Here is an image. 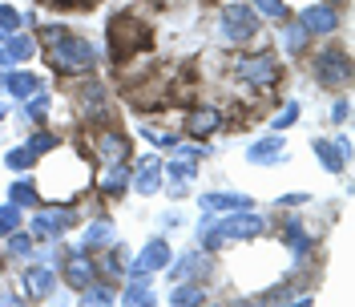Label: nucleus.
Masks as SVG:
<instances>
[{"label": "nucleus", "instance_id": "obj_1", "mask_svg": "<svg viewBox=\"0 0 355 307\" xmlns=\"http://www.w3.org/2000/svg\"><path fill=\"white\" fill-rule=\"evenodd\" d=\"M41 37L49 41V57H53L57 73L73 77V73H89V69L97 65V44H89L85 37H73L61 24H49Z\"/></svg>", "mask_w": 355, "mask_h": 307}, {"label": "nucleus", "instance_id": "obj_2", "mask_svg": "<svg viewBox=\"0 0 355 307\" xmlns=\"http://www.w3.org/2000/svg\"><path fill=\"white\" fill-rule=\"evenodd\" d=\"M266 231L263 215H250V210H230L222 222H206L202 226V247L206 251H218L226 242H243V239H259Z\"/></svg>", "mask_w": 355, "mask_h": 307}, {"label": "nucleus", "instance_id": "obj_3", "mask_svg": "<svg viewBox=\"0 0 355 307\" xmlns=\"http://www.w3.org/2000/svg\"><path fill=\"white\" fill-rule=\"evenodd\" d=\"M105 37H110V53L117 57V61L150 44V33L141 28V21H133V13H117V17H110Z\"/></svg>", "mask_w": 355, "mask_h": 307}, {"label": "nucleus", "instance_id": "obj_4", "mask_svg": "<svg viewBox=\"0 0 355 307\" xmlns=\"http://www.w3.org/2000/svg\"><path fill=\"white\" fill-rule=\"evenodd\" d=\"M234 77L246 81V85H254V89H270L279 81V61L270 53H246V57L234 61Z\"/></svg>", "mask_w": 355, "mask_h": 307}, {"label": "nucleus", "instance_id": "obj_5", "mask_svg": "<svg viewBox=\"0 0 355 307\" xmlns=\"http://www.w3.org/2000/svg\"><path fill=\"white\" fill-rule=\"evenodd\" d=\"M259 33V13L250 4H226L222 8V37L230 44H246Z\"/></svg>", "mask_w": 355, "mask_h": 307}, {"label": "nucleus", "instance_id": "obj_6", "mask_svg": "<svg viewBox=\"0 0 355 307\" xmlns=\"http://www.w3.org/2000/svg\"><path fill=\"white\" fill-rule=\"evenodd\" d=\"M315 77H319V85L343 89L347 81H352V61H347V53L335 49V44H327V49L315 57Z\"/></svg>", "mask_w": 355, "mask_h": 307}, {"label": "nucleus", "instance_id": "obj_7", "mask_svg": "<svg viewBox=\"0 0 355 307\" xmlns=\"http://www.w3.org/2000/svg\"><path fill=\"white\" fill-rule=\"evenodd\" d=\"M69 226H73V210L69 206H37L33 215V239H61Z\"/></svg>", "mask_w": 355, "mask_h": 307}, {"label": "nucleus", "instance_id": "obj_8", "mask_svg": "<svg viewBox=\"0 0 355 307\" xmlns=\"http://www.w3.org/2000/svg\"><path fill=\"white\" fill-rule=\"evenodd\" d=\"M166 263H170V242L154 239V242H146V247H141V255L130 263L125 275H130V279H150L154 271H166Z\"/></svg>", "mask_w": 355, "mask_h": 307}, {"label": "nucleus", "instance_id": "obj_9", "mask_svg": "<svg viewBox=\"0 0 355 307\" xmlns=\"http://www.w3.org/2000/svg\"><path fill=\"white\" fill-rule=\"evenodd\" d=\"M93 150H97V158H101V166H113V162H125V158H130L133 142L121 130H97Z\"/></svg>", "mask_w": 355, "mask_h": 307}, {"label": "nucleus", "instance_id": "obj_10", "mask_svg": "<svg viewBox=\"0 0 355 307\" xmlns=\"http://www.w3.org/2000/svg\"><path fill=\"white\" fill-rule=\"evenodd\" d=\"M77 106H81V113H85V117L101 122V117L110 113V97H105V85H101L97 77H85V81L77 85Z\"/></svg>", "mask_w": 355, "mask_h": 307}, {"label": "nucleus", "instance_id": "obj_11", "mask_svg": "<svg viewBox=\"0 0 355 307\" xmlns=\"http://www.w3.org/2000/svg\"><path fill=\"white\" fill-rule=\"evenodd\" d=\"M299 24L307 28V37H327V33H335L339 17H335L331 4H311V8L299 13Z\"/></svg>", "mask_w": 355, "mask_h": 307}, {"label": "nucleus", "instance_id": "obj_12", "mask_svg": "<svg viewBox=\"0 0 355 307\" xmlns=\"http://www.w3.org/2000/svg\"><path fill=\"white\" fill-rule=\"evenodd\" d=\"M130 182H133L137 194H154L157 186H162V162H157V158H141L130 170Z\"/></svg>", "mask_w": 355, "mask_h": 307}, {"label": "nucleus", "instance_id": "obj_13", "mask_svg": "<svg viewBox=\"0 0 355 307\" xmlns=\"http://www.w3.org/2000/svg\"><path fill=\"white\" fill-rule=\"evenodd\" d=\"M198 206L206 210V215H230V210H250L254 202L246 194H202Z\"/></svg>", "mask_w": 355, "mask_h": 307}, {"label": "nucleus", "instance_id": "obj_14", "mask_svg": "<svg viewBox=\"0 0 355 307\" xmlns=\"http://www.w3.org/2000/svg\"><path fill=\"white\" fill-rule=\"evenodd\" d=\"M218 126H222V113L214 110V106H198V110L186 117V133H190V138H210Z\"/></svg>", "mask_w": 355, "mask_h": 307}, {"label": "nucleus", "instance_id": "obj_15", "mask_svg": "<svg viewBox=\"0 0 355 307\" xmlns=\"http://www.w3.org/2000/svg\"><path fill=\"white\" fill-rule=\"evenodd\" d=\"M93 275H97V271H93V263H89L85 255H69L65 259V283L73 287V291H85V287L93 283Z\"/></svg>", "mask_w": 355, "mask_h": 307}, {"label": "nucleus", "instance_id": "obj_16", "mask_svg": "<svg viewBox=\"0 0 355 307\" xmlns=\"http://www.w3.org/2000/svg\"><path fill=\"white\" fill-rule=\"evenodd\" d=\"M0 85L8 89L12 97H33V93H41L44 81L37 77V73H24V69H17V73H4V81Z\"/></svg>", "mask_w": 355, "mask_h": 307}, {"label": "nucleus", "instance_id": "obj_17", "mask_svg": "<svg viewBox=\"0 0 355 307\" xmlns=\"http://www.w3.org/2000/svg\"><path fill=\"white\" fill-rule=\"evenodd\" d=\"M53 287H57V275H53V271H49L44 263H33L28 271H24V291H28V295L44 299V295H49Z\"/></svg>", "mask_w": 355, "mask_h": 307}, {"label": "nucleus", "instance_id": "obj_18", "mask_svg": "<svg viewBox=\"0 0 355 307\" xmlns=\"http://www.w3.org/2000/svg\"><path fill=\"white\" fill-rule=\"evenodd\" d=\"M125 186H130V170H125V162H113V166H105V174L97 178V190L101 194H125Z\"/></svg>", "mask_w": 355, "mask_h": 307}, {"label": "nucleus", "instance_id": "obj_19", "mask_svg": "<svg viewBox=\"0 0 355 307\" xmlns=\"http://www.w3.org/2000/svg\"><path fill=\"white\" fill-rule=\"evenodd\" d=\"M174 279H202V275H210V255H198V251H190V255H182L178 267L170 271Z\"/></svg>", "mask_w": 355, "mask_h": 307}, {"label": "nucleus", "instance_id": "obj_20", "mask_svg": "<svg viewBox=\"0 0 355 307\" xmlns=\"http://www.w3.org/2000/svg\"><path fill=\"white\" fill-rule=\"evenodd\" d=\"M117 242V231H113V222H89L85 231V251H105V247H113Z\"/></svg>", "mask_w": 355, "mask_h": 307}, {"label": "nucleus", "instance_id": "obj_21", "mask_svg": "<svg viewBox=\"0 0 355 307\" xmlns=\"http://www.w3.org/2000/svg\"><path fill=\"white\" fill-rule=\"evenodd\" d=\"M315 158L327 166V174H343V162H347V158H343V150H339V142L319 138V142H315Z\"/></svg>", "mask_w": 355, "mask_h": 307}, {"label": "nucleus", "instance_id": "obj_22", "mask_svg": "<svg viewBox=\"0 0 355 307\" xmlns=\"http://www.w3.org/2000/svg\"><path fill=\"white\" fill-rule=\"evenodd\" d=\"M246 158H250V162H279V158H283V138H263V142H254V146H250V150H246Z\"/></svg>", "mask_w": 355, "mask_h": 307}, {"label": "nucleus", "instance_id": "obj_23", "mask_svg": "<svg viewBox=\"0 0 355 307\" xmlns=\"http://www.w3.org/2000/svg\"><path fill=\"white\" fill-rule=\"evenodd\" d=\"M162 174L170 178V194H182V190H186V182L194 178V162H190V158H186V162H170Z\"/></svg>", "mask_w": 355, "mask_h": 307}, {"label": "nucleus", "instance_id": "obj_24", "mask_svg": "<svg viewBox=\"0 0 355 307\" xmlns=\"http://www.w3.org/2000/svg\"><path fill=\"white\" fill-rule=\"evenodd\" d=\"M283 242H287L299 259H303V255H311V239H307V231H303L299 222H287V226H283Z\"/></svg>", "mask_w": 355, "mask_h": 307}, {"label": "nucleus", "instance_id": "obj_25", "mask_svg": "<svg viewBox=\"0 0 355 307\" xmlns=\"http://www.w3.org/2000/svg\"><path fill=\"white\" fill-rule=\"evenodd\" d=\"M12 61H28L33 53H37V41L33 37H24V33H8V49H4Z\"/></svg>", "mask_w": 355, "mask_h": 307}, {"label": "nucleus", "instance_id": "obj_26", "mask_svg": "<svg viewBox=\"0 0 355 307\" xmlns=\"http://www.w3.org/2000/svg\"><path fill=\"white\" fill-rule=\"evenodd\" d=\"M8 202L12 206H41V194H37V186H28V182H12L8 186Z\"/></svg>", "mask_w": 355, "mask_h": 307}, {"label": "nucleus", "instance_id": "obj_27", "mask_svg": "<svg viewBox=\"0 0 355 307\" xmlns=\"http://www.w3.org/2000/svg\"><path fill=\"white\" fill-rule=\"evenodd\" d=\"M202 299H206V291L198 287V279H194V283H178L174 291H170V304H178V307L202 304Z\"/></svg>", "mask_w": 355, "mask_h": 307}, {"label": "nucleus", "instance_id": "obj_28", "mask_svg": "<svg viewBox=\"0 0 355 307\" xmlns=\"http://www.w3.org/2000/svg\"><path fill=\"white\" fill-rule=\"evenodd\" d=\"M283 49H287L291 57H299V53L307 49V28H303V24H287V28H283Z\"/></svg>", "mask_w": 355, "mask_h": 307}, {"label": "nucleus", "instance_id": "obj_29", "mask_svg": "<svg viewBox=\"0 0 355 307\" xmlns=\"http://www.w3.org/2000/svg\"><path fill=\"white\" fill-rule=\"evenodd\" d=\"M57 146H61V138H57V133H49V130H41V133H33V138H28V154H33V158L57 150Z\"/></svg>", "mask_w": 355, "mask_h": 307}, {"label": "nucleus", "instance_id": "obj_30", "mask_svg": "<svg viewBox=\"0 0 355 307\" xmlns=\"http://www.w3.org/2000/svg\"><path fill=\"white\" fill-rule=\"evenodd\" d=\"M121 263H125V247H117V242H113L110 255L101 259V271H105L110 279H121V275H125V271H121Z\"/></svg>", "mask_w": 355, "mask_h": 307}, {"label": "nucleus", "instance_id": "obj_31", "mask_svg": "<svg viewBox=\"0 0 355 307\" xmlns=\"http://www.w3.org/2000/svg\"><path fill=\"white\" fill-rule=\"evenodd\" d=\"M24 113H28V122H44L49 117V97L41 93H33V97H24Z\"/></svg>", "mask_w": 355, "mask_h": 307}, {"label": "nucleus", "instance_id": "obj_32", "mask_svg": "<svg viewBox=\"0 0 355 307\" xmlns=\"http://www.w3.org/2000/svg\"><path fill=\"white\" fill-rule=\"evenodd\" d=\"M121 299H125V304H154V291H150V287H146V279H133L130 287H125V295H121Z\"/></svg>", "mask_w": 355, "mask_h": 307}, {"label": "nucleus", "instance_id": "obj_33", "mask_svg": "<svg viewBox=\"0 0 355 307\" xmlns=\"http://www.w3.org/2000/svg\"><path fill=\"white\" fill-rule=\"evenodd\" d=\"M254 13H263L266 21H287V4L283 0H254Z\"/></svg>", "mask_w": 355, "mask_h": 307}, {"label": "nucleus", "instance_id": "obj_34", "mask_svg": "<svg viewBox=\"0 0 355 307\" xmlns=\"http://www.w3.org/2000/svg\"><path fill=\"white\" fill-rule=\"evenodd\" d=\"M17 226H21V206H12V202H8V206L0 210V235H12Z\"/></svg>", "mask_w": 355, "mask_h": 307}, {"label": "nucleus", "instance_id": "obj_35", "mask_svg": "<svg viewBox=\"0 0 355 307\" xmlns=\"http://www.w3.org/2000/svg\"><path fill=\"white\" fill-rule=\"evenodd\" d=\"M4 162H8L12 170H21V174H24V170H28L37 158H33V154H28V146H24V150H8V154H4Z\"/></svg>", "mask_w": 355, "mask_h": 307}, {"label": "nucleus", "instance_id": "obj_36", "mask_svg": "<svg viewBox=\"0 0 355 307\" xmlns=\"http://www.w3.org/2000/svg\"><path fill=\"white\" fill-rule=\"evenodd\" d=\"M85 304H113V287H97V283H89L85 291Z\"/></svg>", "mask_w": 355, "mask_h": 307}, {"label": "nucleus", "instance_id": "obj_37", "mask_svg": "<svg viewBox=\"0 0 355 307\" xmlns=\"http://www.w3.org/2000/svg\"><path fill=\"white\" fill-rule=\"evenodd\" d=\"M0 33L8 37V33H21V17H17V8H0Z\"/></svg>", "mask_w": 355, "mask_h": 307}, {"label": "nucleus", "instance_id": "obj_38", "mask_svg": "<svg viewBox=\"0 0 355 307\" xmlns=\"http://www.w3.org/2000/svg\"><path fill=\"white\" fill-rule=\"evenodd\" d=\"M295 122H299V101H291L287 110L275 117V130H287V126H295Z\"/></svg>", "mask_w": 355, "mask_h": 307}, {"label": "nucleus", "instance_id": "obj_39", "mask_svg": "<svg viewBox=\"0 0 355 307\" xmlns=\"http://www.w3.org/2000/svg\"><path fill=\"white\" fill-rule=\"evenodd\" d=\"M8 251H12V255H28V251H33V235H21V231H12V242H8Z\"/></svg>", "mask_w": 355, "mask_h": 307}, {"label": "nucleus", "instance_id": "obj_40", "mask_svg": "<svg viewBox=\"0 0 355 307\" xmlns=\"http://www.w3.org/2000/svg\"><path fill=\"white\" fill-rule=\"evenodd\" d=\"M347 113H352V106H347V101H339V106L331 110V122H339V126H343V122H347Z\"/></svg>", "mask_w": 355, "mask_h": 307}, {"label": "nucleus", "instance_id": "obj_41", "mask_svg": "<svg viewBox=\"0 0 355 307\" xmlns=\"http://www.w3.org/2000/svg\"><path fill=\"white\" fill-rule=\"evenodd\" d=\"M299 202H307V194H287V198H279V206H299Z\"/></svg>", "mask_w": 355, "mask_h": 307}, {"label": "nucleus", "instance_id": "obj_42", "mask_svg": "<svg viewBox=\"0 0 355 307\" xmlns=\"http://www.w3.org/2000/svg\"><path fill=\"white\" fill-rule=\"evenodd\" d=\"M0 81H4V69H0Z\"/></svg>", "mask_w": 355, "mask_h": 307}, {"label": "nucleus", "instance_id": "obj_43", "mask_svg": "<svg viewBox=\"0 0 355 307\" xmlns=\"http://www.w3.org/2000/svg\"><path fill=\"white\" fill-rule=\"evenodd\" d=\"M327 4H335V0H327Z\"/></svg>", "mask_w": 355, "mask_h": 307}]
</instances>
